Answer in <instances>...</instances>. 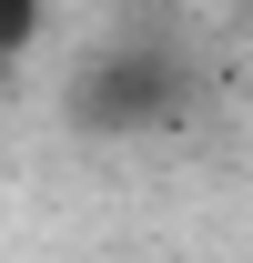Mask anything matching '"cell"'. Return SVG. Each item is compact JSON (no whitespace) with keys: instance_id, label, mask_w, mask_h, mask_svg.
I'll return each instance as SVG.
<instances>
[{"instance_id":"obj_1","label":"cell","mask_w":253,"mask_h":263,"mask_svg":"<svg viewBox=\"0 0 253 263\" xmlns=\"http://www.w3.org/2000/svg\"><path fill=\"white\" fill-rule=\"evenodd\" d=\"M41 21H51V0H0V61H21L41 41Z\"/></svg>"}]
</instances>
